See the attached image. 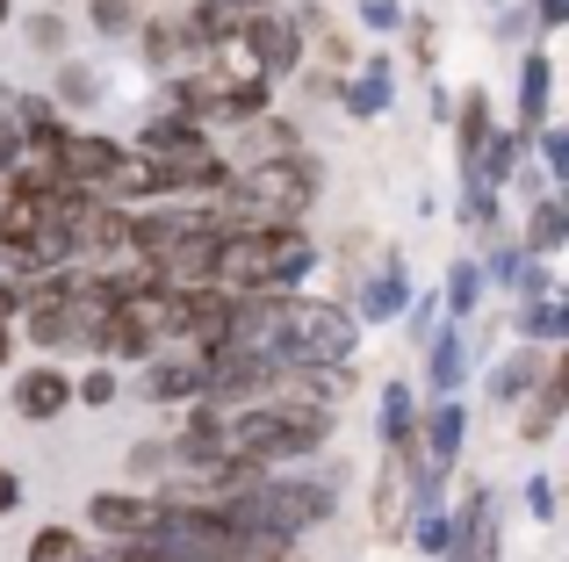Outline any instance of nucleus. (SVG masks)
I'll return each instance as SVG.
<instances>
[{
  "label": "nucleus",
  "instance_id": "20",
  "mask_svg": "<svg viewBox=\"0 0 569 562\" xmlns=\"http://www.w3.org/2000/svg\"><path fill=\"white\" fill-rule=\"evenodd\" d=\"M403 505H411V483H403V462L389 454V469H382V483H376V534L382 541L403 534Z\"/></svg>",
  "mask_w": 569,
  "mask_h": 562
},
{
  "label": "nucleus",
  "instance_id": "33",
  "mask_svg": "<svg viewBox=\"0 0 569 562\" xmlns=\"http://www.w3.org/2000/svg\"><path fill=\"white\" fill-rule=\"evenodd\" d=\"M541 159H548L541 181H569V138L562 130H541Z\"/></svg>",
  "mask_w": 569,
  "mask_h": 562
},
{
  "label": "nucleus",
  "instance_id": "39",
  "mask_svg": "<svg viewBox=\"0 0 569 562\" xmlns=\"http://www.w3.org/2000/svg\"><path fill=\"white\" fill-rule=\"evenodd\" d=\"M533 22H541V29H562L569 22V0H533Z\"/></svg>",
  "mask_w": 569,
  "mask_h": 562
},
{
  "label": "nucleus",
  "instance_id": "30",
  "mask_svg": "<svg viewBox=\"0 0 569 562\" xmlns=\"http://www.w3.org/2000/svg\"><path fill=\"white\" fill-rule=\"evenodd\" d=\"M418 549L447 555V549H455V520H447V512H426V520H418Z\"/></svg>",
  "mask_w": 569,
  "mask_h": 562
},
{
  "label": "nucleus",
  "instance_id": "42",
  "mask_svg": "<svg viewBox=\"0 0 569 562\" xmlns=\"http://www.w3.org/2000/svg\"><path fill=\"white\" fill-rule=\"evenodd\" d=\"M0 22H8V0H0Z\"/></svg>",
  "mask_w": 569,
  "mask_h": 562
},
{
  "label": "nucleus",
  "instance_id": "22",
  "mask_svg": "<svg viewBox=\"0 0 569 562\" xmlns=\"http://www.w3.org/2000/svg\"><path fill=\"white\" fill-rule=\"evenodd\" d=\"M411 433H418L411 382H389V390H382V448H389V454H397V448H411Z\"/></svg>",
  "mask_w": 569,
  "mask_h": 562
},
{
  "label": "nucleus",
  "instance_id": "31",
  "mask_svg": "<svg viewBox=\"0 0 569 562\" xmlns=\"http://www.w3.org/2000/svg\"><path fill=\"white\" fill-rule=\"evenodd\" d=\"M519 274H527V253H519V245H498L490 268H483V281H505V289H519Z\"/></svg>",
  "mask_w": 569,
  "mask_h": 562
},
{
  "label": "nucleus",
  "instance_id": "16",
  "mask_svg": "<svg viewBox=\"0 0 569 562\" xmlns=\"http://www.w3.org/2000/svg\"><path fill=\"white\" fill-rule=\"evenodd\" d=\"M548 353L541 347H519V353H505L498 368H490V397H498V404H519V397H533L541 390V375H548Z\"/></svg>",
  "mask_w": 569,
  "mask_h": 562
},
{
  "label": "nucleus",
  "instance_id": "6",
  "mask_svg": "<svg viewBox=\"0 0 569 562\" xmlns=\"http://www.w3.org/2000/svg\"><path fill=\"white\" fill-rule=\"evenodd\" d=\"M238 43H246V58H252V72H260V80H281V72H296V66H303V37H296V22H289L281 8L246 14Z\"/></svg>",
  "mask_w": 569,
  "mask_h": 562
},
{
  "label": "nucleus",
  "instance_id": "8",
  "mask_svg": "<svg viewBox=\"0 0 569 562\" xmlns=\"http://www.w3.org/2000/svg\"><path fill=\"white\" fill-rule=\"evenodd\" d=\"M66 404H72V375H66L58 361L29 368V375L14 382V419H29V425H51Z\"/></svg>",
  "mask_w": 569,
  "mask_h": 562
},
{
  "label": "nucleus",
  "instance_id": "2",
  "mask_svg": "<svg viewBox=\"0 0 569 562\" xmlns=\"http://www.w3.org/2000/svg\"><path fill=\"white\" fill-rule=\"evenodd\" d=\"M332 505H339V491L318 483V476H246L217 512L231 520V534H281V541H296L318 520H332Z\"/></svg>",
  "mask_w": 569,
  "mask_h": 562
},
{
  "label": "nucleus",
  "instance_id": "12",
  "mask_svg": "<svg viewBox=\"0 0 569 562\" xmlns=\"http://www.w3.org/2000/svg\"><path fill=\"white\" fill-rule=\"evenodd\" d=\"M403 310H411V274H403L397 260H382L376 281L361 289V303H353V324H397Z\"/></svg>",
  "mask_w": 569,
  "mask_h": 562
},
{
  "label": "nucleus",
  "instance_id": "17",
  "mask_svg": "<svg viewBox=\"0 0 569 562\" xmlns=\"http://www.w3.org/2000/svg\"><path fill=\"white\" fill-rule=\"evenodd\" d=\"M389 87H397V66H389V58H368V66L353 72L347 87H339V101H347V116H361V123H376V116L389 109Z\"/></svg>",
  "mask_w": 569,
  "mask_h": 562
},
{
  "label": "nucleus",
  "instance_id": "11",
  "mask_svg": "<svg viewBox=\"0 0 569 562\" xmlns=\"http://www.w3.org/2000/svg\"><path fill=\"white\" fill-rule=\"evenodd\" d=\"M138 390L152 404H181V397H202V353H152L138 375Z\"/></svg>",
  "mask_w": 569,
  "mask_h": 562
},
{
  "label": "nucleus",
  "instance_id": "32",
  "mask_svg": "<svg viewBox=\"0 0 569 562\" xmlns=\"http://www.w3.org/2000/svg\"><path fill=\"white\" fill-rule=\"evenodd\" d=\"M461 217H469V231H490V217H498V195L469 181V195H461Z\"/></svg>",
  "mask_w": 569,
  "mask_h": 562
},
{
  "label": "nucleus",
  "instance_id": "1",
  "mask_svg": "<svg viewBox=\"0 0 569 562\" xmlns=\"http://www.w3.org/2000/svg\"><path fill=\"white\" fill-rule=\"evenodd\" d=\"M310 268H318V245L303 239V224H281V231H223L217 289L223 295H303Z\"/></svg>",
  "mask_w": 569,
  "mask_h": 562
},
{
  "label": "nucleus",
  "instance_id": "24",
  "mask_svg": "<svg viewBox=\"0 0 569 562\" xmlns=\"http://www.w3.org/2000/svg\"><path fill=\"white\" fill-rule=\"evenodd\" d=\"M476 295H483V268H476V260H455V268H447V289H440V310L461 324L476 310Z\"/></svg>",
  "mask_w": 569,
  "mask_h": 562
},
{
  "label": "nucleus",
  "instance_id": "25",
  "mask_svg": "<svg viewBox=\"0 0 569 562\" xmlns=\"http://www.w3.org/2000/svg\"><path fill=\"white\" fill-rule=\"evenodd\" d=\"M29 562H101V555L72 526H43V534H29Z\"/></svg>",
  "mask_w": 569,
  "mask_h": 562
},
{
  "label": "nucleus",
  "instance_id": "35",
  "mask_svg": "<svg viewBox=\"0 0 569 562\" xmlns=\"http://www.w3.org/2000/svg\"><path fill=\"white\" fill-rule=\"evenodd\" d=\"M403 318H411V332H440V295H411V310H403Z\"/></svg>",
  "mask_w": 569,
  "mask_h": 562
},
{
  "label": "nucleus",
  "instance_id": "38",
  "mask_svg": "<svg viewBox=\"0 0 569 562\" xmlns=\"http://www.w3.org/2000/svg\"><path fill=\"white\" fill-rule=\"evenodd\" d=\"M22 310H29V289H22V281H8V274H0V324H14Z\"/></svg>",
  "mask_w": 569,
  "mask_h": 562
},
{
  "label": "nucleus",
  "instance_id": "3",
  "mask_svg": "<svg viewBox=\"0 0 569 562\" xmlns=\"http://www.w3.org/2000/svg\"><path fill=\"white\" fill-rule=\"evenodd\" d=\"M353 339H361V324H353L347 303L289 295V339H281V361H296V368H347Z\"/></svg>",
  "mask_w": 569,
  "mask_h": 562
},
{
  "label": "nucleus",
  "instance_id": "23",
  "mask_svg": "<svg viewBox=\"0 0 569 562\" xmlns=\"http://www.w3.org/2000/svg\"><path fill=\"white\" fill-rule=\"evenodd\" d=\"M569 332V303L562 295H533V303H519V339H562Z\"/></svg>",
  "mask_w": 569,
  "mask_h": 562
},
{
  "label": "nucleus",
  "instance_id": "41",
  "mask_svg": "<svg viewBox=\"0 0 569 562\" xmlns=\"http://www.w3.org/2000/svg\"><path fill=\"white\" fill-rule=\"evenodd\" d=\"M8 353H14V332H8V324H0V361H8Z\"/></svg>",
  "mask_w": 569,
  "mask_h": 562
},
{
  "label": "nucleus",
  "instance_id": "15",
  "mask_svg": "<svg viewBox=\"0 0 569 562\" xmlns=\"http://www.w3.org/2000/svg\"><path fill=\"white\" fill-rule=\"evenodd\" d=\"M194 144H209V130L194 123V116H181V109H167V116H152L144 123V138H138V159H173V152H194Z\"/></svg>",
  "mask_w": 569,
  "mask_h": 562
},
{
  "label": "nucleus",
  "instance_id": "7",
  "mask_svg": "<svg viewBox=\"0 0 569 562\" xmlns=\"http://www.w3.org/2000/svg\"><path fill=\"white\" fill-rule=\"evenodd\" d=\"M447 562H498V498L469 491V505L455 512V549Z\"/></svg>",
  "mask_w": 569,
  "mask_h": 562
},
{
  "label": "nucleus",
  "instance_id": "13",
  "mask_svg": "<svg viewBox=\"0 0 569 562\" xmlns=\"http://www.w3.org/2000/svg\"><path fill=\"white\" fill-rule=\"evenodd\" d=\"M548 87H556V58L527 51L519 58V138H541L548 130Z\"/></svg>",
  "mask_w": 569,
  "mask_h": 562
},
{
  "label": "nucleus",
  "instance_id": "29",
  "mask_svg": "<svg viewBox=\"0 0 569 562\" xmlns=\"http://www.w3.org/2000/svg\"><path fill=\"white\" fill-rule=\"evenodd\" d=\"M181 43H188V29H181V22H152V29H144V58H152V66H167Z\"/></svg>",
  "mask_w": 569,
  "mask_h": 562
},
{
  "label": "nucleus",
  "instance_id": "19",
  "mask_svg": "<svg viewBox=\"0 0 569 562\" xmlns=\"http://www.w3.org/2000/svg\"><path fill=\"white\" fill-rule=\"evenodd\" d=\"M562 397H569V375H562V368H548L541 390H533V404H527V419H519V433L548 440V433H556V419H562Z\"/></svg>",
  "mask_w": 569,
  "mask_h": 562
},
{
  "label": "nucleus",
  "instance_id": "5",
  "mask_svg": "<svg viewBox=\"0 0 569 562\" xmlns=\"http://www.w3.org/2000/svg\"><path fill=\"white\" fill-rule=\"evenodd\" d=\"M159 512H167V498H130V491H94L87 498V526L109 534L116 549H144L152 526H159Z\"/></svg>",
  "mask_w": 569,
  "mask_h": 562
},
{
  "label": "nucleus",
  "instance_id": "36",
  "mask_svg": "<svg viewBox=\"0 0 569 562\" xmlns=\"http://www.w3.org/2000/svg\"><path fill=\"white\" fill-rule=\"evenodd\" d=\"M29 43H37V51H58V43H66V22H58V14L43 8L37 22H29Z\"/></svg>",
  "mask_w": 569,
  "mask_h": 562
},
{
  "label": "nucleus",
  "instance_id": "27",
  "mask_svg": "<svg viewBox=\"0 0 569 562\" xmlns=\"http://www.w3.org/2000/svg\"><path fill=\"white\" fill-rule=\"evenodd\" d=\"M58 101H72V109H87V101H101V80L87 66H66L58 72Z\"/></svg>",
  "mask_w": 569,
  "mask_h": 562
},
{
  "label": "nucleus",
  "instance_id": "26",
  "mask_svg": "<svg viewBox=\"0 0 569 562\" xmlns=\"http://www.w3.org/2000/svg\"><path fill=\"white\" fill-rule=\"evenodd\" d=\"M87 22H94L101 37H130V29H138V0H87Z\"/></svg>",
  "mask_w": 569,
  "mask_h": 562
},
{
  "label": "nucleus",
  "instance_id": "34",
  "mask_svg": "<svg viewBox=\"0 0 569 562\" xmlns=\"http://www.w3.org/2000/svg\"><path fill=\"white\" fill-rule=\"evenodd\" d=\"M361 22L376 29V37H389V29H403V8H397V0H368V8H361Z\"/></svg>",
  "mask_w": 569,
  "mask_h": 562
},
{
  "label": "nucleus",
  "instance_id": "37",
  "mask_svg": "<svg viewBox=\"0 0 569 562\" xmlns=\"http://www.w3.org/2000/svg\"><path fill=\"white\" fill-rule=\"evenodd\" d=\"M527 512H533V520H556V483H548V476L527 483Z\"/></svg>",
  "mask_w": 569,
  "mask_h": 562
},
{
  "label": "nucleus",
  "instance_id": "10",
  "mask_svg": "<svg viewBox=\"0 0 569 562\" xmlns=\"http://www.w3.org/2000/svg\"><path fill=\"white\" fill-rule=\"evenodd\" d=\"M167 195V173L152 167V159H138V152H123L109 167V181L94 188V202H109V210H138V202H159Z\"/></svg>",
  "mask_w": 569,
  "mask_h": 562
},
{
  "label": "nucleus",
  "instance_id": "43",
  "mask_svg": "<svg viewBox=\"0 0 569 562\" xmlns=\"http://www.w3.org/2000/svg\"><path fill=\"white\" fill-rule=\"evenodd\" d=\"M490 8H505V0H490Z\"/></svg>",
  "mask_w": 569,
  "mask_h": 562
},
{
  "label": "nucleus",
  "instance_id": "21",
  "mask_svg": "<svg viewBox=\"0 0 569 562\" xmlns=\"http://www.w3.org/2000/svg\"><path fill=\"white\" fill-rule=\"evenodd\" d=\"M455 144H461V167H476V152H483V138H490V101L483 94H461L455 101Z\"/></svg>",
  "mask_w": 569,
  "mask_h": 562
},
{
  "label": "nucleus",
  "instance_id": "40",
  "mask_svg": "<svg viewBox=\"0 0 569 562\" xmlns=\"http://www.w3.org/2000/svg\"><path fill=\"white\" fill-rule=\"evenodd\" d=\"M14 505H22V476L0 462V512H14Z\"/></svg>",
  "mask_w": 569,
  "mask_h": 562
},
{
  "label": "nucleus",
  "instance_id": "18",
  "mask_svg": "<svg viewBox=\"0 0 569 562\" xmlns=\"http://www.w3.org/2000/svg\"><path fill=\"white\" fill-rule=\"evenodd\" d=\"M562 239H569L562 202H556V195H541V202L527 210V239H519V245H527V260H548V253H562Z\"/></svg>",
  "mask_w": 569,
  "mask_h": 562
},
{
  "label": "nucleus",
  "instance_id": "14",
  "mask_svg": "<svg viewBox=\"0 0 569 562\" xmlns=\"http://www.w3.org/2000/svg\"><path fill=\"white\" fill-rule=\"evenodd\" d=\"M461 375H469V339H461V324H440V332L426 339V382H432V397H461Z\"/></svg>",
  "mask_w": 569,
  "mask_h": 562
},
{
  "label": "nucleus",
  "instance_id": "4",
  "mask_svg": "<svg viewBox=\"0 0 569 562\" xmlns=\"http://www.w3.org/2000/svg\"><path fill=\"white\" fill-rule=\"evenodd\" d=\"M116 159H123V144L94 138V130H66V138L43 152V167H51V181H58V188H80V195H94V188L109 181Z\"/></svg>",
  "mask_w": 569,
  "mask_h": 562
},
{
  "label": "nucleus",
  "instance_id": "28",
  "mask_svg": "<svg viewBox=\"0 0 569 562\" xmlns=\"http://www.w3.org/2000/svg\"><path fill=\"white\" fill-rule=\"evenodd\" d=\"M72 404H116V368H87L72 382Z\"/></svg>",
  "mask_w": 569,
  "mask_h": 562
},
{
  "label": "nucleus",
  "instance_id": "9",
  "mask_svg": "<svg viewBox=\"0 0 569 562\" xmlns=\"http://www.w3.org/2000/svg\"><path fill=\"white\" fill-rule=\"evenodd\" d=\"M418 433H426V454L418 462L440 476V469H455L461 462V440H469V411H461V397H440V404L418 419Z\"/></svg>",
  "mask_w": 569,
  "mask_h": 562
}]
</instances>
